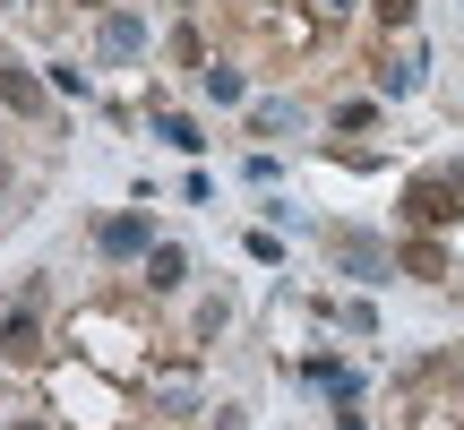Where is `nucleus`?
Wrapping results in <instances>:
<instances>
[{"label": "nucleus", "instance_id": "obj_1", "mask_svg": "<svg viewBox=\"0 0 464 430\" xmlns=\"http://www.w3.org/2000/svg\"><path fill=\"white\" fill-rule=\"evenodd\" d=\"M404 215H413V224H456V215H464V181H439V172L413 181V190H404Z\"/></svg>", "mask_w": 464, "mask_h": 430}, {"label": "nucleus", "instance_id": "obj_2", "mask_svg": "<svg viewBox=\"0 0 464 430\" xmlns=\"http://www.w3.org/2000/svg\"><path fill=\"white\" fill-rule=\"evenodd\" d=\"M335 267H344L353 284H379L387 276V241H370V232H335Z\"/></svg>", "mask_w": 464, "mask_h": 430}, {"label": "nucleus", "instance_id": "obj_3", "mask_svg": "<svg viewBox=\"0 0 464 430\" xmlns=\"http://www.w3.org/2000/svg\"><path fill=\"white\" fill-rule=\"evenodd\" d=\"M95 249H103V259H147V215H103Z\"/></svg>", "mask_w": 464, "mask_h": 430}, {"label": "nucleus", "instance_id": "obj_4", "mask_svg": "<svg viewBox=\"0 0 464 430\" xmlns=\"http://www.w3.org/2000/svg\"><path fill=\"white\" fill-rule=\"evenodd\" d=\"M138 52H147V17L112 9V17H103V61H138Z\"/></svg>", "mask_w": 464, "mask_h": 430}, {"label": "nucleus", "instance_id": "obj_5", "mask_svg": "<svg viewBox=\"0 0 464 430\" xmlns=\"http://www.w3.org/2000/svg\"><path fill=\"white\" fill-rule=\"evenodd\" d=\"M0 103H9L17 121H44L52 95H44V78H26V69H0Z\"/></svg>", "mask_w": 464, "mask_h": 430}, {"label": "nucleus", "instance_id": "obj_6", "mask_svg": "<svg viewBox=\"0 0 464 430\" xmlns=\"http://www.w3.org/2000/svg\"><path fill=\"white\" fill-rule=\"evenodd\" d=\"M0 353H9V362H34V353H44V327H34V301L0 318Z\"/></svg>", "mask_w": 464, "mask_h": 430}, {"label": "nucleus", "instance_id": "obj_7", "mask_svg": "<svg viewBox=\"0 0 464 430\" xmlns=\"http://www.w3.org/2000/svg\"><path fill=\"white\" fill-rule=\"evenodd\" d=\"M249 130H258V138H293V130H301V103H284V95L249 103Z\"/></svg>", "mask_w": 464, "mask_h": 430}, {"label": "nucleus", "instance_id": "obj_8", "mask_svg": "<svg viewBox=\"0 0 464 430\" xmlns=\"http://www.w3.org/2000/svg\"><path fill=\"white\" fill-rule=\"evenodd\" d=\"M421 69H430V44H421V52H404V61H387V69H379V95H413V86H421Z\"/></svg>", "mask_w": 464, "mask_h": 430}, {"label": "nucleus", "instance_id": "obj_9", "mask_svg": "<svg viewBox=\"0 0 464 430\" xmlns=\"http://www.w3.org/2000/svg\"><path fill=\"white\" fill-rule=\"evenodd\" d=\"M181 276H189V259H181L172 241H155V249H147V284H155V293H172Z\"/></svg>", "mask_w": 464, "mask_h": 430}, {"label": "nucleus", "instance_id": "obj_10", "mask_svg": "<svg viewBox=\"0 0 464 430\" xmlns=\"http://www.w3.org/2000/svg\"><path fill=\"white\" fill-rule=\"evenodd\" d=\"M155 138H164V147H181V155H198V147H207V138H198V130H189V121H181V112H164V121H155Z\"/></svg>", "mask_w": 464, "mask_h": 430}, {"label": "nucleus", "instance_id": "obj_11", "mask_svg": "<svg viewBox=\"0 0 464 430\" xmlns=\"http://www.w3.org/2000/svg\"><path fill=\"white\" fill-rule=\"evenodd\" d=\"M370 121H379V103H362V95L335 103V130H344V138H353V130H370Z\"/></svg>", "mask_w": 464, "mask_h": 430}, {"label": "nucleus", "instance_id": "obj_12", "mask_svg": "<svg viewBox=\"0 0 464 430\" xmlns=\"http://www.w3.org/2000/svg\"><path fill=\"white\" fill-rule=\"evenodd\" d=\"M198 78H207V95H216V103H241V78H232V69H198Z\"/></svg>", "mask_w": 464, "mask_h": 430}, {"label": "nucleus", "instance_id": "obj_13", "mask_svg": "<svg viewBox=\"0 0 464 430\" xmlns=\"http://www.w3.org/2000/svg\"><path fill=\"white\" fill-rule=\"evenodd\" d=\"M335 430H370V422H362V405H353V387L335 396Z\"/></svg>", "mask_w": 464, "mask_h": 430}, {"label": "nucleus", "instance_id": "obj_14", "mask_svg": "<svg viewBox=\"0 0 464 430\" xmlns=\"http://www.w3.org/2000/svg\"><path fill=\"white\" fill-rule=\"evenodd\" d=\"M379 17L387 26H413V0H379Z\"/></svg>", "mask_w": 464, "mask_h": 430}, {"label": "nucleus", "instance_id": "obj_15", "mask_svg": "<svg viewBox=\"0 0 464 430\" xmlns=\"http://www.w3.org/2000/svg\"><path fill=\"white\" fill-rule=\"evenodd\" d=\"M78 9H112V0H78Z\"/></svg>", "mask_w": 464, "mask_h": 430}, {"label": "nucleus", "instance_id": "obj_16", "mask_svg": "<svg viewBox=\"0 0 464 430\" xmlns=\"http://www.w3.org/2000/svg\"><path fill=\"white\" fill-rule=\"evenodd\" d=\"M9 430H44V422H9Z\"/></svg>", "mask_w": 464, "mask_h": 430}]
</instances>
